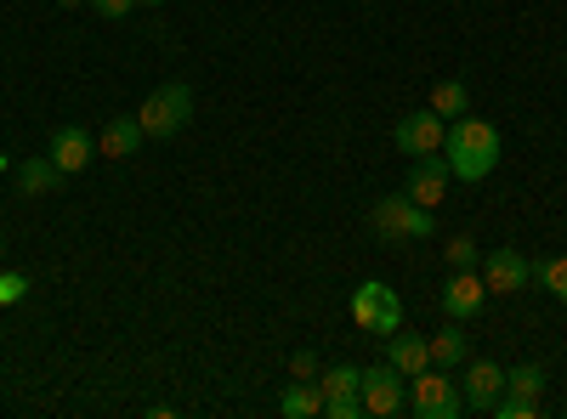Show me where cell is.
Returning <instances> with one entry per match:
<instances>
[{
    "label": "cell",
    "instance_id": "4",
    "mask_svg": "<svg viewBox=\"0 0 567 419\" xmlns=\"http://www.w3.org/2000/svg\"><path fill=\"white\" fill-rule=\"evenodd\" d=\"M409 413L414 419H460L465 413V391L449 380V368H420L409 380Z\"/></svg>",
    "mask_w": 567,
    "mask_h": 419
},
{
    "label": "cell",
    "instance_id": "12",
    "mask_svg": "<svg viewBox=\"0 0 567 419\" xmlns=\"http://www.w3.org/2000/svg\"><path fill=\"white\" fill-rule=\"evenodd\" d=\"M499 391H505V368L488 363V357H465V408L471 413H488Z\"/></svg>",
    "mask_w": 567,
    "mask_h": 419
},
{
    "label": "cell",
    "instance_id": "23",
    "mask_svg": "<svg viewBox=\"0 0 567 419\" xmlns=\"http://www.w3.org/2000/svg\"><path fill=\"white\" fill-rule=\"evenodd\" d=\"M443 255H449V266H454V272H471V266H483V250H477V239H465V232H460V239H449V244H443Z\"/></svg>",
    "mask_w": 567,
    "mask_h": 419
},
{
    "label": "cell",
    "instance_id": "8",
    "mask_svg": "<svg viewBox=\"0 0 567 419\" xmlns=\"http://www.w3.org/2000/svg\"><path fill=\"white\" fill-rule=\"evenodd\" d=\"M443 136H449V119H437L432 108H414V114L398 119L392 143H398V154L420 159V154H443Z\"/></svg>",
    "mask_w": 567,
    "mask_h": 419
},
{
    "label": "cell",
    "instance_id": "26",
    "mask_svg": "<svg viewBox=\"0 0 567 419\" xmlns=\"http://www.w3.org/2000/svg\"><path fill=\"white\" fill-rule=\"evenodd\" d=\"M318 375H323L318 352H296V357H290V380H318Z\"/></svg>",
    "mask_w": 567,
    "mask_h": 419
},
{
    "label": "cell",
    "instance_id": "9",
    "mask_svg": "<svg viewBox=\"0 0 567 419\" xmlns=\"http://www.w3.org/2000/svg\"><path fill=\"white\" fill-rule=\"evenodd\" d=\"M449 159L443 154H420V159H409V181H403V193L414 199V205H425V210H437L443 205V193H449Z\"/></svg>",
    "mask_w": 567,
    "mask_h": 419
},
{
    "label": "cell",
    "instance_id": "3",
    "mask_svg": "<svg viewBox=\"0 0 567 419\" xmlns=\"http://www.w3.org/2000/svg\"><path fill=\"white\" fill-rule=\"evenodd\" d=\"M187 119H194V85H182V80L148 91V97H142V108H136V125H142V136H148V143H165V136H176Z\"/></svg>",
    "mask_w": 567,
    "mask_h": 419
},
{
    "label": "cell",
    "instance_id": "6",
    "mask_svg": "<svg viewBox=\"0 0 567 419\" xmlns=\"http://www.w3.org/2000/svg\"><path fill=\"white\" fill-rule=\"evenodd\" d=\"M363 413H374V419L409 413V380L398 375L392 363H369L363 368Z\"/></svg>",
    "mask_w": 567,
    "mask_h": 419
},
{
    "label": "cell",
    "instance_id": "14",
    "mask_svg": "<svg viewBox=\"0 0 567 419\" xmlns=\"http://www.w3.org/2000/svg\"><path fill=\"white\" fill-rule=\"evenodd\" d=\"M142 125H136V114H120V119H109L103 130H97V154L103 159H131V154H142Z\"/></svg>",
    "mask_w": 567,
    "mask_h": 419
},
{
    "label": "cell",
    "instance_id": "17",
    "mask_svg": "<svg viewBox=\"0 0 567 419\" xmlns=\"http://www.w3.org/2000/svg\"><path fill=\"white\" fill-rule=\"evenodd\" d=\"M425 108H432L437 119H460V114L471 108V85H465V80H454V74H449V80H437V85H432V97H425Z\"/></svg>",
    "mask_w": 567,
    "mask_h": 419
},
{
    "label": "cell",
    "instance_id": "20",
    "mask_svg": "<svg viewBox=\"0 0 567 419\" xmlns=\"http://www.w3.org/2000/svg\"><path fill=\"white\" fill-rule=\"evenodd\" d=\"M545 386H550V375L539 363H516V368H505V391L511 397H545Z\"/></svg>",
    "mask_w": 567,
    "mask_h": 419
},
{
    "label": "cell",
    "instance_id": "30",
    "mask_svg": "<svg viewBox=\"0 0 567 419\" xmlns=\"http://www.w3.org/2000/svg\"><path fill=\"white\" fill-rule=\"evenodd\" d=\"M0 170H7V159H0Z\"/></svg>",
    "mask_w": 567,
    "mask_h": 419
},
{
    "label": "cell",
    "instance_id": "24",
    "mask_svg": "<svg viewBox=\"0 0 567 419\" xmlns=\"http://www.w3.org/2000/svg\"><path fill=\"white\" fill-rule=\"evenodd\" d=\"M29 295V277L23 272H0V306H18Z\"/></svg>",
    "mask_w": 567,
    "mask_h": 419
},
{
    "label": "cell",
    "instance_id": "25",
    "mask_svg": "<svg viewBox=\"0 0 567 419\" xmlns=\"http://www.w3.org/2000/svg\"><path fill=\"white\" fill-rule=\"evenodd\" d=\"M329 419H363V397H323Z\"/></svg>",
    "mask_w": 567,
    "mask_h": 419
},
{
    "label": "cell",
    "instance_id": "13",
    "mask_svg": "<svg viewBox=\"0 0 567 419\" xmlns=\"http://www.w3.org/2000/svg\"><path fill=\"white\" fill-rule=\"evenodd\" d=\"M386 363L398 368L403 380H414L420 368H432V341H425V335H403V329H392V335H386Z\"/></svg>",
    "mask_w": 567,
    "mask_h": 419
},
{
    "label": "cell",
    "instance_id": "18",
    "mask_svg": "<svg viewBox=\"0 0 567 419\" xmlns=\"http://www.w3.org/2000/svg\"><path fill=\"white\" fill-rule=\"evenodd\" d=\"M278 408L290 413V419H318V413H323L318 380H290V386H284V397H278Z\"/></svg>",
    "mask_w": 567,
    "mask_h": 419
},
{
    "label": "cell",
    "instance_id": "22",
    "mask_svg": "<svg viewBox=\"0 0 567 419\" xmlns=\"http://www.w3.org/2000/svg\"><path fill=\"white\" fill-rule=\"evenodd\" d=\"M539 408H545L539 397H511V391H499L488 413H494V419H539Z\"/></svg>",
    "mask_w": 567,
    "mask_h": 419
},
{
    "label": "cell",
    "instance_id": "29",
    "mask_svg": "<svg viewBox=\"0 0 567 419\" xmlns=\"http://www.w3.org/2000/svg\"><path fill=\"white\" fill-rule=\"evenodd\" d=\"M136 7H159V0H136Z\"/></svg>",
    "mask_w": 567,
    "mask_h": 419
},
{
    "label": "cell",
    "instance_id": "11",
    "mask_svg": "<svg viewBox=\"0 0 567 419\" xmlns=\"http://www.w3.org/2000/svg\"><path fill=\"white\" fill-rule=\"evenodd\" d=\"M443 317H460V323H471L483 306H488V284H483V272L471 266V272H454L449 284H443Z\"/></svg>",
    "mask_w": 567,
    "mask_h": 419
},
{
    "label": "cell",
    "instance_id": "7",
    "mask_svg": "<svg viewBox=\"0 0 567 419\" xmlns=\"http://www.w3.org/2000/svg\"><path fill=\"white\" fill-rule=\"evenodd\" d=\"M483 284H488V295H523L528 284H534V261L516 250V244H499V250H488L483 255Z\"/></svg>",
    "mask_w": 567,
    "mask_h": 419
},
{
    "label": "cell",
    "instance_id": "27",
    "mask_svg": "<svg viewBox=\"0 0 567 419\" xmlns=\"http://www.w3.org/2000/svg\"><path fill=\"white\" fill-rule=\"evenodd\" d=\"M91 7H97L103 18H131V12H136V0H91Z\"/></svg>",
    "mask_w": 567,
    "mask_h": 419
},
{
    "label": "cell",
    "instance_id": "16",
    "mask_svg": "<svg viewBox=\"0 0 567 419\" xmlns=\"http://www.w3.org/2000/svg\"><path fill=\"white\" fill-rule=\"evenodd\" d=\"M58 181H63V170L52 165V154H34V159L18 165V193H23V199H45Z\"/></svg>",
    "mask_w": 567,
    "mask_h": 419
},
{
    "label": "cell",
    "instance_id": "19",
    "mask_svg": "<svg viewBox=\"0 0 567 419\" xmlns=\"http://www.w3.org/2000/svg\"><path fill=\"white\" fill-rule=\"evenodd\" d=\"M318 391H323V397H363V368H352V363H329L323 375H318Z\"/></svg>",
    "mask_w": 567,
    "mask_h": 419
},
{
    "label": "cell",
    "instance_id": "10",
    "mask_svg": "<svg viewBox=\"0 0 567 419\" xmlns=\"http://www.w3.org/2000/svg\"><path fill=\"white\" fill-rule=\"evenodd\" d=\"M45 154H52V165H58L63 176H80L91 159H97V136H91L85 125H58L52 143H45Z\"/></svg>",
    "mask_w": 567,
    "mask_h": 419
},
{
    "label": "cell",
    "instance_id": "5",
    "mask_svg": "<svg viewBox=\"0 0 567 419\" xmlns=\"http://www.w3.org/2000/svg\"><path fill=\"white\" fill-rule=\"evenodd\" d=\"M352 323L363 335H392L403 329V301L392 284H381V277H369V284L352 290Z\"/></svg>",
    "mask_w": 567,
    "mask_h": 419
},
{
    "label": "cell",
    "instance_id": "21",
    "mask_svg": "<svg viewBox=\"0 0 567 419\" xmlns=\"http://www.w3.org/2000/svg\"><path fill=\"white\" fill-rule=\"evenodd\" d=\"M534 277H539V284H545L561 306H567V255H545V261L534 266Z\"/></svg>",
    "mask_w": 567,
    "mask_h": 419
},
{
    "label": "cell",
    "instance_id": "1",
    "mask_svg": "<svg viewBox=\"0 0 567 419\" xmlns=\"http://www.w3.org/2000/svg\"><path fill=\"white\" fill-rule=\"evenodd\" d=\"M505 143H499V130L477 114H460L449 119V136H443V159H449V176L454 181H488L494 165H499Z\"/></svg>",
    "mask_w": 567,
    "mask_h": 419
},
{
    "label": "cell",
    "instance_id": "28",
    "mask_svg": "<svg viewBox=\"0 0 567 419\" xmlns=\"http://www.w3.org/2000/svg\"><path fill=\"white\" fill-rule=\"evenodd\" d=\"M58 7H85V0H58Z\"/></svg>",
    "mask_w": 567,
    "mask_h": 419
},
{
    "label": "cell",
    "instance_id": "2",
    "mask_svg": "<svg viewBox=\"0 0 567 419\" xmlns=\"http://www.w3.org/2000/svg\"><path fill=\"white\" fill-rule=\"evenodd\" d=\"M369 227H374V239H381V244H420V239H432V232H437L432 210L414 205L409 193H386V199H374Z\"/></svg>",
    "mask_w": 567,
    "mask_h": 419
},
{
    "label": "cell",
    "instance_id": "15",
    "mask_svg": "<svg viewBox=\"0 0 567 419\" xmlns=\"http://www.w3.org/2000/svg\"><path fill=\"white\" fill-rule=\"evenodd\" d=\"M465 357H471V335H465V323H460V317H449L443 329L432 335V363L454 375V368H465Z\"/></svg>",
    "mask_w": 567,
    "mask_h": 419
}]
</instances>
